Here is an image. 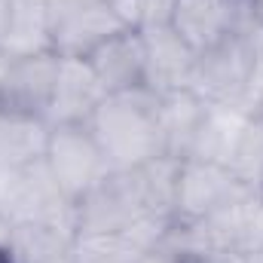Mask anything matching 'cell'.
<instances>
[{"instance_id": "cell-11", "label": "cell", "mask_w": 263, "mask_h": 263, "mask_svg": "<svg viewBox=\"0 0 263 263\" xmlns=\"http://www.w3.org/2000/svg\"><path fill=\"white\" fill-rule=\"evenodd\" d=\"M52 126L40 114L0 110V168H28L43 162Z\"/></svg>"}, {"instance_id": "cell-8", "label": "cell", "mask_w": 263, "mask_h": 263, "mask_svg": "<svg viewBox=\"0 0 263 263\" xmlns=\"http://www.w3.org/2000/svg\"><path fill=\"white\" fill-rule=\"evenodd\" d=\"M104 86L98 83L95 70L80 55H62L59 77L52 89V101L46 107L49 126H65V123H86L92 110L104 101Z\"/></svg>"}, {"instance_id": "cell-6", "label": "cell", "mask_w": 263, "mask_h": 263, "mask_svg": "<svg viewBox=\"0 0 263 263\" xmlns=\"http://www.w3.org/2000/svg\"><path fill=\"white\" fill-rule=\"evenodd\" d=\"M89 67L95 70L98 83L107 95L132 92L147 83V59H144V37L141 28H123L104 43H98L89 55Z\"/></svg>"}, {"instance_id": "cell-18", "label": "cell", "mask_w": 263, "mask_h": 263, "mask_svg": "<svg viewBox=\"0 0 263 263\" xmlns=\"http://www.w3.org/2000/svg\"><path fill=\"white\" fill-rule=\"evenodd\" d=\"M184 263H220V260H214V257H196V254H187V257H184Z\"/></svg>"}, {"instance_id": "cell-20", "label": "cell", "mask_w": 263, "mask_h": 263, "mask_svg": "<svg viewBox=\"0 0 263 263\" xmlns=\"http://www.w3.org/2000/svg\"><path fill=\"white\" fill-rule=\"evenodd\" d=\"M257 110H263V40H260V107Z\"/></svg>"}, {"instance_id": "cell-3", "label": "cell", "mask_w": 263, "mask_h": 263, "mask_svg": "<svg viewBox=\"0 0 263 263\" xmlns=\"http://www.w3.org/2000/svg\"><path fill=\"white\" fill-rule=\"evenodd\" d=\"M43 162H46L52 181L59 184V190L73 205L83 196H89L110 175V165H107V159H104L95 135L89 132L86 123L52 126Z\"/></svg>"}, {"instance_id": "cell-16", "label": "cell", "mask_w": 263, "mask_h": 263, "mask_svg": "<svg viewBox=\"0 0 263 263\" xmlns=\"http://www.w3.org/2000/svg\"><path fill=\"white\" fill-rule=\"evenodd\" d=\"M184 251L172 242V239H165V242H159L156 248H147L144 254H138V260L135 263H184Z\"/></svg>"}, {"instance_id": "cell-15", "label": "cell", "mask_w": 263, "mask_h": 263, "mask_svg": "<svg viewBox=\"0 0 263 263\" xmlns=\"http://www.w3.org/2000/svg\"><path fill=\"white\" fill-rule=\"evenodd\" d=\"M172 9H175V0H138V28L168 25Z\"/></svg>"}, {"instance_id": "cell-12", "label": "cell", "mask_w": 263, "mask_h": 263, "mask_svg": "<svg viewBox=\"0 0 263 263\" xmlns=\"http://www.w3.org/2000/svg\"><path fill=\"white\" fill-rule=\"evenodd\" d=\"M52 6L55 0H9V18L0 37L6 59L52 49Z\"/></svg>"}, {"instance_id": "cell-1", "label": "cell", "mask_w": 263, "mask_h": 263, "mask_svg": "<svg viewBox=\"0 0 263 263\" xmlns=\"http://www.w3.org/2000/svg\"><path fill=\"white\" fill-rule=\"evenodd\" d=\"M159 95L147 86L104 95V101L86 120L110 172H132L153 156H162L159 135Z\"/></svg>"}, {"instance_id": "cell-17", "label": "cell", "mask_w": 263, "mask_h": 263, "mask_svg": "<svg viewBox=\"0 0 263 263\" xmlns=\"http://www.w3.org/2000/svg\"><path fill=\"white\" fill-rule=\"evenodd\" d=\"M9 236H12V220L0 214V254H3L6 245H9Z\"/></svg>"}, {"instance_id": "cell-4", "label": "cell", "mask_w": 263, "mask_h": 263, "mask_svg": "<svg viewBox=\"0 0 263 263\" xmlns=\"http://www.w3.org/2000/svg\"><path fill=\"white\" fill-rule=\"evenodd\" d=\"M251 187L242 184L230 165L205 162V159H181L178 172V190H175V214L172 223H196L208 214L220 211L223 205L236 202Z\"/></svg>"}, {"instance_id": "cell-14", "label": "cell", "mask_w": 263, "mask_h": 263, "mask_svg": "<svg viewBox=\"0 0 263 263\" xmlns=\"http://www.w3.org/2000/svg\"><path fill=\"white\" fill-rule=\"evenodd\" d=\"M251 114L254 110H245V107L208 104V114H205L196 138H193V147H190L187 159H205V162L227 165L230 156H233V147H236V141H239V135H242Z\"/></svg>"}, {"instance_id": "cell-5", "label": "cell", "mask_w": 263, "mask_h": 263, "mask_svg": "<svg viewBox=\"0 0 263 263\" xmlns=\"http://www.w3.org/2000/svg\"><path fill=\"white\" fill-rule=\"evenodd\" d=\"M62 55L55 49L9 59V65L0 77V98L6 110H25L46 117V107L52 101L55 77H59Z\"/></svg>"}, {"instance_id": "cell-2", "label": "cell", "mask_w": 263, "mask_h": 263, "mask_svg": "<svg viewBox=\"0 0 263 263\" xmlns=\"http://www.w3.org/2000/svg\"><path fill=\"white\" fill-rule=\"evenodd\" d=\"M260 40L230 34L214 49L202 52L193 67L190 89L208 104L227 107H260Z\"/></svg>"}, {"instance_id": "cell-9", "label": "cell", "mask_w": 263, "mask_h": 263, "mask_svg": "<svg viewBox=\"0 0 263 263\" xmlns=\"http://www.w3.org/2000/svg\"><path fill=\"white\" fill-rule=\"evenodd\" d=\"M126 25L114 12L107 0H92L77 9H67L52 25V49L59 55H80L86 59L98 43L123 31Z\"/></svg>"}, {"instance_id": "cell-13", "label": "cell", "mask_w": 263, "mask_h": 263, "mask_svg": "<svg viewBox=\"0 0 263 263\" xmlns=\"http://www.w3.org/2000/svg\"><path fill=\"white\" fill-rule=\"evenodd\" d=\"M159 135H162V153L187 159L193 138L208 114V101H202L193 89H175L159 95Z\"/></svg>"}, {"instance_id": "cell-19", "label": "cell", "mask_w": 263, "mask_h": 263, "mask_svg": "<svg viewBox=\"0 0 263 263\" xmlns=\"http://www.w3.org/2000/svg\"><path fill=\"white\" fill-rule=\"evenodd\" d=\"M49 263H77V257H73V251H67V254H62V257H55Z\"/></svg>"}, {"instance_id": "cell-10", "label": "cell", "mask_w": 263, "mask_h": 263, "mask_svg": "<svg viewBox=\"0 0 263 263\" xmlns=\"http://www.w3.org/2000/svg\"><path fill=\"white\" fill-rule=\"evenodd\" d=\"M168 25L196 55H202L233 34L236 0H175Z\"/></svg>"}, {"instance_id": "cell-7", "label": "cell", "mask_w": 263, "mask_h": 263, "mask_svg": "<svg viewBox=\"0 0 263 263\" xmlns=\"http://www.w3.org/2000/svg\"><path fill=\"white\" fill-rule=\"evenodd\" d=\"M141 37H144V59H147L144 86L156 95L190 89L199 55L181 40V34L172 25H153V28H141Z\"/></svg>"}, {"instance_id": "cell-21", "label": "cell", "mask_w": 263, "mask_h": 263, "mask_svg": "<svg viewBox=\"0 0 263 263\" xmlns=\"http://www.w3.org/2000/svg\"><path fill=\"white\" fill-rule=\"evenodd\" d=\"M254 6H257V12H260V18H263V0H254Z\"/></svg>"}, {"instance_id": "cell-22", "label": "cell", "mask_w": 263, "mask_h": 263, "mask_svg": "<svg viewBox=\"0 0 263 263\" xmlns=\"http://www.w3.org/2000/svg\"><path fill=\"white\" fill-rule=\"evenodd\" d=\"M0 110H3V98H0Z\"/></svg>"}]
</instances>
